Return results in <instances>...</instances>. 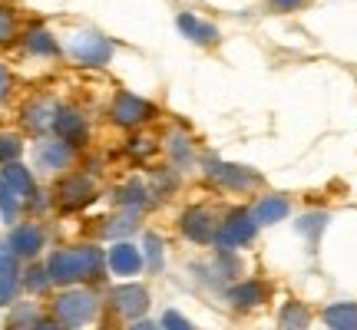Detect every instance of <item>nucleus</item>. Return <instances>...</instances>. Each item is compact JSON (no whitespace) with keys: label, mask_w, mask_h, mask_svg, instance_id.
I'll use <instances>...</instances> for the list:
<instances>
[{"label":"nucleus","mask_w":357,"mask_h":330,"mask_svg":"<svg viewBox=\"0 0 357 330\" xmlns=\"http://www.w3.org/2000/svg\"><path fill=\"white\" fill-rule=\"evenodd\" d=\"M178 228H182V235L189 238V242H212L215 238V225H212V215L205 212L202 205H192V208H185L182 212V218H178Z\"/></svg>","instance_id":"0eeeda50"},{"label":"nucleus","mask_w":357,"mask_h":330,"mask_svg":"<svg viewBox=\"0 0 357 330\" xmlns=\"http://www.w3.org/2000/svg\"><path fill=\"white\" fill-rule=\"evenodd\" d=\"M113 307L123 317H142L149 311V291L142 284H123L113 291Z\"/></svg>","instance_id":"6e6552de"},{"label":"nucleus","mask_w":357,"mask_h":330,"mask_svg":"<svg viewBox=\"0 0 357 330\" xmlns=\"http://www.w3.org/2000/svg\"><path fill=\"white\" fill-rule=\"evenodd\" d=\"M132 152L136 155H153V142H132Z\"/></svg>","instance_id":"f704fd0d"},{"label":"nucleus","mask_w":357,"mask_h":330,"mask_svg":"<svg viewBox=\"0 0 357 330\" xmlns=\"http://www.w3.org/2000/svg\"><path fill=\"white\" fill-rule=\"evenodd\" d=\"M53 116H56V109L40 102L37 109H30V113H26V126L30 129H47V126H53Z\"/></svg>","instance_id":"4be33fe9"},{"label":"nucleus","mask_w":357,"mask_h":330,"mask_svg":"<svg viewBox=\"0 0 357 330\" xmlns=\"http://www.w3.org/2000/svg\"><path fill=\"white\" fill-rule=\"evenodd\" d=\"M305 3H311V0H271V7L281 13H291V10H301Z\"/></svg>","instance_id":"2f4dec72"},{"label":"nucleus","mask_w":357,"mask_h":330,"mask_svg":"<svg viewBox=\"0 0 357 330\" xmlns=\"http://www.w3.org/2000/svg\"><path fill=\"white\" fill-rule=\"evenodd\" d=\"M13 297V281H10V274H0V304H7Z\"/></svg>","instance_id":"473e14b6"},{"label":"nucleus","mask_w":357,"mask_h":330,"mask_svg":"<svg viewBox=\"0 0 357 330\" xmlns=\"http://www.w3.org/2000/svg\"><path fill=\"white\" fill-rule=\"evenodd\" d=\"M33 330H63V327H60L56 320H43V324H37V327H33Z\"/></svg>","instance_id":"e433bc0d"},{"label":"nucleus","mask_w":357,"mask_h":330,"mask_svg":"<svg viewBox=\"0 0 357 330\" xmlns=\"http://www.w3.org/2000/svg\"><path fill=\"white\" fill-rule=\"evenodd\" d=\"M0 274H13V258L7 251H0Z\"/></svg>","instance_id":"72a5a7b5"},{"label":"nucleus","mask_w":357,"mask_h":330,"mask_svg":"<svg viewBox=\"0 0 357 330\" xmlns=\"http://www.w3.org/2000/svg\"><path fill=\"white\" fill-rule=\"evenodd\" d=\"M119 205L126 208V212H142L146 205H149V191L142 182H129L126 189L119 191Z\"/></svg>","instance_id":"a211bd4d"},{"label":"nucleus","mask_w":357,"mask_h":330,"mask_svg":"<svg viewBox=\"0 0 357 330\" xmlns=\"http://www.w3.org/2000/svg\"><path fill=\"white\" fill-rule=\"evenodd\" d=\"M7 86H10V77H7V70L0 66V100L7 96Z\"/></svg>","instance_id":"c9c22d12"},{"label":"nucleus","mask_w":357,"mask_h":330,"mask_svg":"<svg viewBox=\"0 0 357 330\" xmlns=\"http://www.w3.org/2000/svg\"><path fill=\"white\" fill-rule=\"evenodd\" d=\"M109 116H113L116 126L136 129V126H142L146 119H153L155 109H153V102H146V100H139V96H129V93H123V96H116Z\"/></svg>","instance_id":"f03ea898"},{"label":"nucleus","mask_w":357,"mask_h":330,"mask_svg":"<svg viewBox=\"0 0 357 330\" xmlns=\"http://www.w3.org/2000/svg\"><path fill=\"white\" fill-rule=\"evenodd\" d=\"M47 281H50V271L33 267V271L26 274V288H30V291H40V288H47Z\"/></svg>","instance_id":"c756f323"},{"label":"nucleus","mask_w":357,"mask_h":330,"mask_svg":"<svg viewBox=\"0 0 357 330\" xmlns=\"http://www.w3.org/2000/svg\"><path fill=\"white\" fill-rule=\"evenodd\" d=\"M169 149H172V159H178V162H192V149H189V142L182 139V136H172V142H169Z\"/></svg>","instance_id":"c85d7f7f"},{"label":"nucleus","mask_w":357,"mask_h":330,"mask_svg":"<svg viewBox=\"0 0 357 330\" xmlns=\"http://www.w3.org/2000/svg\"><path fill=\"white\" fill-rule=\"evenodd\" d=\"M162 330H192V324L178 311H166V317H162Z\"/></svg>","instance_id":"cd10ccee"},{"label":"nucleus","mask_w":357,"mask_h":330,"mask_svg":"<svg viewBox=\"0 0 357 330\" xmlns=\"http://www.w3.org/2000/svg\"><path fill=\"white\" fill-rule=\"evenodd\" d=\"M40 244H43V235L37 228H17L10 235V251L20 258H33L40 251Z\"/></svg>","instance_id":"2eb2a0df"},{"label":"nucleus","mask_w":357,"mask_h":330,"mask_svg":"<svg viewBox=\"0 0 357 330\" xmlns=\"http://www.w3.org/2000/svg\"><path fill=\"white\" fill-rule=\"evenodd\" d=\"M30 311H33V307H17V311H13V317H10V327L17 330V327H24V324H30V320H37Z\"/></svg>","instance_id":"7c9ffc66"},{"label":"nucleus","mask_w":357,"mask_h":330,"mask_svg":"<svg viewBox=\"0 0 357 330\" xmlns=\"http://www.w3.org/2000/svg\"><path fill=\"white\" fill-rule=\"evenodd\" d=\"M281 330H305L307 324H311V314H307V307L305 304H284V311H281V317H278Z\"/></svg>","instance_id":"6ab92c4d"},{"label":"nucleus","mask_w":357,"mask_h":330,"mask_svg":"<svg viewBox=\"0 0 357 330\" xmlns=\"http://www.w3.org/2000/svg\"><path fill=\"white\" fill-rule=\"evenodd\" d=\"M328 225V218L324 215H307L298 221V231H305V235H311V238H318V228H324Z\"/></svg>","instance_id":"bb28decb"},{"label":"nucleus","mask_w":357,"mask_h":330,"mask_svg":"<svg viewBox=\"0 0 357 330\" xmlns=\"http://www.w3.org/2000/svg\"><path fill=\"white\" fill-rule=\"evenodd\" d=\"M258 221L248 208H235L229 218H225V228H222V248H238V244H248L255 238Z\"/></svg>","instance_id":"20e7f679"},{"label":"nucleus","mask_w":357,"mask_h":330,"mask_svg":"<svg viewBox=\"0 0 357 330\" xmlns=\"http://www.w3.org/2000/svg\"><path fill=\"white\" fill-rule=\"evenodd\" d=\"M146 258H149V271L162 267V242L155 235H146Z\"/></svg>","instance_id":"b1692460"},{"label":"nucleus","mask_w":357,"mask_h":330,"mask_svg":"<svg viewBox=\"0 0 357 330\" xmlns=\"http://www.w3.org/2000/svg\"><path fill=\"white\" fill-rule=\"evenodd\" d=\"M252 215H255L258 225H275L281 218L288 215V198H281V195H268L261 202L252 208Z\"/></svg>","instance_id":"f8f14e48"},{"label":"nucleus","mask_w":357,"mask_h":330,"mask_svg":"<svg viewBox=\"0 0 357 330\" xmlns=\"http://www.w3.org/2000/svg\"><path fill=\"white\" fill-rule=\"evenodd\" d=\"M70 149L73 146H66V142H50V146H40V165H47V168H60V165L70 162Z\"/></svg>","instance_id":"aec40b11"},{"label":"nucleus","mask_w":357,"mask_h":330,"mask_svg":"<svg viewBox=\"0 0 357 330\" xmlns=\"http://www.w3.org/2000/svg\"><path fill=\"white\" fill-rule=\"evenodd\" d=\"M26 47H30V53H43V56H53L56 53V43H53V37L43 30V26H37V30H30V37H26Z\"/></svg>","instance_id":"412c9836"},{"label":"nucleus","mask_w":357,"mask_h":330,"mask_svg":"<svg viewBox=\"0 0 357 330\" xmlns=\"http://www.w3.org/2000/svg\"><path fill=\"white\" fill-rule=\"evenodd\" d=\"M176 24H178V30H182L192 43H199V47H218V40H222L218 26L212 24V20L195 17V13H178Z\"/></svg>","instance_id":"1a4fd4ad"},{"label":"nucleus","mask_w":357,"mask_h":330,"mask_svg":"<svg viewBox=\"0 0 357 330\" xmlns=\"http://www.w3.org/2000/svg\"><path fill=\"white\" fill-rule=\"evenodd\" d=\"M208 175H212V182H218L222 189H231V191H248L255 189L258 182V172H252V168H242V165H225V162H215L212 168H208Z\"/></svg>","instance_id":"423d86ee"},{"label":"nucleus","mask_w":357,"mask_h":330,"mask_svg":"<svg viewBox=\"0 0 357 330\" xmlns=\"http://www.w3.org/2000/svg\"><path fill=\"white\" fill-rule=\"evenodd\" d=\"M324 320L334 330H357V304H331L324 311Z\"/></svg>","instance_id":"f3484780"},{"label":"nucleus","mask_w":357,"mask_h":330,"mask_svg":"<svg viewBox=\"0 0 357 330\" xmlns=\"http://www.w3.org/2000/svg\"><path fill=\"white\" fill-rule=\"evenodd\" d=\"M93 195H96V185H93L86 175H70L56 185V202H60V208H66V212L89 205Z\"/></svg>","instance_id":"39448f33"},{"label":"nucleus","mask_w":357,"mask_h":330,"mask_svg":"<svg viewBox=\"0 0 357 330\" xmlns=\"http://www.w3.org/2000/svg\"><path fill=\"white\" fill-rule=\"evenodd\" d=\"M93 311H96V304H93V297L83 291H70L56 301V317H60L63 327H83V324L93 317Z\"/></svg>","instance_id":"7ed1b4c3"},{"label":"nucleus","mask_w":357,"mask_h":330,"mask_svg":"<svg viewBox=\"0 0 357 330\" xmlns=\"http://www.w3.org/2000/svg\"><path fill=\"white\" fill-rule=\"evenodd\" d=\"M73 56L89 66H102L113 56V47H109V40H102L100 33H83V37L73 40Z\"/></svg>","instance_id":"9d476101"},{"label":"nucleus","mask_w":357,"mask_h":330,"mask_svg":"<svg viewBox=\"0 0 357 330\" xmlns=\"http://www.w3.org/2000/svg\"><path fill=\"white\" fill-rule=\"evenodd\" d=\"M17 208H20V198H17V195L3 185V178H0V215H3V221H13Z\"/></svg>","instance_id":"5701e85b"},{"label":"nucleus","mask_w":357,"mask_h":330,"mask_svg":"<svg viewBox=\"0 0 357 330\" xmlns=\"http://www.w3.org/2000/svg\"><path fill=\"white\" fill-rule=\"evenodd\" d=\"M0 178H3V185H7L17 198L33 195V178H30V172H26V168H20V165H7V168L0 172Z\"/></svg>","instance_id":"dca6fc26"},{"label":"nucleus","mask_w":357,"mask_h":330,"mask_svg":"<svg viewBox=\"0 0 357 330\" xmlns=\"http://www.w3.org/2000/svg\"><path fill=\"white\" fill-rule=\"evenodd\" d=\"M53 129L60 132V139H63L66 146H83V142H86V119H83L77 109H56Z\"/></svg>","instance_id":"9b49d317"},{"label":"nucleus","mask_w":357,"mask_h":330,"mask_svg":"<svg viewBox=\"0 0 357 330\" xmlns=\"http://www.w3.org/2000/svg\"><path fill=\"white\" fill-rule=\"evenodd\" d=\"M129 330H155L153 324H146V320H142V324H136V327H129Z\"/></svg>","instance_id":"4c0bfd02"},{"label":"nucleus","mask_w":357,"mask_h":330,"mask_svg":"<svg viewBox=\"0 0 357 330\" xmlns=\"http://www.w3.org/2000/svg\"><path fill=\"white\" fill-rule=\"evenodd\" d=\"M20 155V139L17 136H0V162H13Z\"/></svg>","instance_id":"393cba45"},{"label":"nucleus","mask_w":357,"mask_h":330,"mask_svg":"<svg viewBox=\"0 0 357 330\" xmlns=\"http://www.w3.org/2000/svg\"><path fill=\"white\" fill-rule=\"evenodd\" d=\"M109 267H113L116 274H136L142 267V261H139V251L132 248V244H116L113 251H109Z\"/></svg>","instance_id":"ddd939ff"},{"label":"nucleus","mask_w":357,"mask_h":330,"mask_svg":"<svg viewBox=\"0 0 357 330\" xmlns=\"http://www.w3.org/2000/svg\"><path fill=\"white\" fill-rule=\"evenodd\" d=\"M229 301L238 307V311H252L255 304H261V301H265V288H261L258 281L238 284V288H231V291H229Z\"/></svg>","instance_id":"4468645a"},{"label":"nucleus","mask_w":357,"mask_h":330,"mask_svg":"<svg viewBox=\"0 0 357 330\" xmlns=\"http://www.w3.org/2000/svg\"><path fill=\"white\" fill-rule=\"evenodd\" d=\"M50 281L56 284H77L83 278H100L102 274V254L96 248H83V251H60L50 258Z\"/></svg>","instance_id":"f257e3e1"},{"label":"nucleus","mask_w":357,"mask_h":330,"mask_svg":"<svg viewBox=\"0 0 357 330\" xmlns=\"http://www.w3.org/2000/svg\"><path fill=\"white\" fill-rule=\"evenodd\" d=\"M13 30H17V20H13V13L7 10V7H0V47L13 40Z\"/></svg>","instance_id":"a878e982"}]
</instances>
